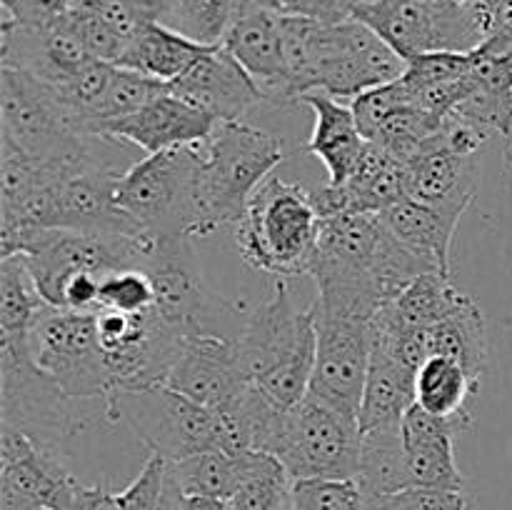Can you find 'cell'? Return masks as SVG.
<instances>
[{"instance_id":"cell-1","label":"cell","mask_w":512,"mask_h":510,"mask_svg":"<svg viewBox=\"0 0 512 510\" xmlns=\"http://www.w3.org/2000/svg\"><path fill=\"white\" fill-rule=\"evenodd\" d=\"M430 270L440 268L405 245L380 215L340 213L320 223L318 250L308 275L318 288L315 308L373 320L385 303Z\"/></svg>"},{"instance_id":"cell-2","label":"cell","mask_w":512,"mask_h":510,"mask_svg":"<svg viewBox=\"0 0 512 510\" xmlns=\"http://www.w3.org/2000/svg\"><path fill=\"white\" fill-rule=\"evenodd\" d=\"M283 50L295 103L318 90L353 100L365 90L403 78L408 68V60L358 18L320 23L283 15Z\"/></svg>"},{"instance_id":"cell-3","label":"cell","mask_w":512,"mask_h":510,"mask_svg":"<svg viewBox=\"0 0 512 510\" xmlns=\"http://www.w3.org/2000/svg\"><path fill=\"white\" fill-rule=\"evenodd\" d=\"M245 375L280 408H293L308 395L318 350L315 305L300 310L278 280L268 300L250 310L238 338Z\"/></svg>"},{"instance_id":"cell-4","label":"cell","mask_w":512,"mask_h":510,"mask_svg":"<svg viewBox=\"0 0 512 510\" xmlns=\"http://www.w3.org/2000/svg\"><path fill=\"white\" fill-rule=\"evenodd\" d=\"M320 223L313 190L270 175L258 185L235 225V243L250 268L288 280L310 273Z\"/></svg>"},{"instance_id":"cell-5","label":"cell","mask_w":512,"mask_h":510,"mask_svg":"<svg viewBox=\"0 0 512 510\" xmlns=\"http://www.w3.org/2000/svg\"><path fill=\"white\" fill-rule=\"evenodd\" d=\"M288 148L280 135L245 120L218 123L200 143V220L195 238H208L223 225H238L250 198L273 175Z\"/></svg>"},{"instance_id":"cell-6","label":"cell","mask_w":512,"mask_h":510,"mask_svg":"<svg viewBox=\"0 0 512 510\" xmlns=\"http://www.w3.org/2000/svg\"><path fill=\"white\" fill-rule=\"evenodd\" d=\"M115 203L150 243L193 235L200 220V145L145 155L115 185Z\"/></svg>"},{"instance_id":"cell-7","label":"cell","mask_w":512,"mask_h":510,"mask_svg":"<svg viewBox=\"0 0 512 510\" xmlns=\"http://www.w3.org/2000/svg\"><path fill=\"white\" fill-rule=\"evenodd\" d=\"M353 18L370 25L400 58L453 50L473 53L493 33L495 5L483 0H373Z\"/></svg>"},{"instance_id":"cell-8","label":"cell","mask_w":512,"mask_h":510,"mask_svg":"<svg viewBox=\"0 0 512 510\" xmlns=\"http://www.w3.org/2000/svg\"><path fill=\"white\" fill-rule=\"evenodd\" d=\"M143 268L153 280L155 310L185 338H240L248 313L210 288L195 253L193 235L155 243Z\"/></svg>"},{"instance_id":"cell-9","label":"cell","mask_w":512,"mask_h":510,"mask_svg":"<svg viewBox=\"0 0 512 510\" xmlns=\"http://www.w3.org/2000/svg\"><path fill=\"white\" fill-rule=\"evenodd\" d=\"M110 423H125L153 455L180 463L205 450H223V430L213 410L178 393L168 383L118 390L103 403Z\"/></svg>"},{"instance_id":"cell-10","label":"cell","mask_w":512,"mask_h":510,"mask_svg":"<svg viewBox=\"0 0 512 510\" xmlns=\"http://www.w3.org/2000/svg\"><path fill=\"white\" fill-rule=\"evenodd\" d=\"M30 335V333H28ZM28 335H0V415L3 425L20 430L43 448L60 445L85 428L78 400L38 368Z\"/></svg>"},{"instance_id":"cell-11","label":"cell","mask_w":512,"mask_h":510,"mask_svg":"<svg viewBox=\"0 0 512 510\" xmlns=\"http://www.w3.org/2000/svg\"><path fill=\"white\" fill-rule=\"evenodd\" d=\"M268 453L295 480H355L360 425L308 393L293 408H285Z\"/></svg>"},{"instance_id":"cell-12","label":"cell","mask_w":512,"mask_h":510,"mask_svg":"<svg viewBox=\"0 0 512 510\" xmlns=\"http://www.w3.org/2000/svg\"><path fill=\"white\" fill-rule=\"evenodd\" d=\"M153 243L133 235L78 233V230H35L23 255L35 288L48 308H58L63 285L73 275L93 273L105 278L113 270L143 268Z\"/></svg>"},{"instance_id":"cell-13","label":"cell","mask_w":512,"mask_h":510,"mask_svg":"<svg viewBox=\"0 0 512 510\" xmlns=\"http://www.w3.org/2000/svg\"><path fill=\"white\" fill-rule=\"evenodd\" d=\"M30 353L65 395L78 403L108 400L113 393L95 313L43 308L30 328Z\"/></svg>"},{"instance_id":"cell-14","label":"cell","mask_w":512,"mask_h":510,"mask_svg":"<svg viewBox=\"0 0 512 510\" xmlns=\"http://www.w3.org/2000/svg\"><path fill=\"white\" fill-rule=\"evenodd\" d=\"M3 138L35 160H65L90 153L85 135L70 123L58 90L15 68H0Z\"/></svg>"},{"instance_id":"cell-15","label":"cell","mask_w":512,"mask_h":510,"mask_svg":"<svg viewBox=\"0 0 512 510\" xmlns=\"http://www.w3.org/2000/svg\"><path fill=\"white\" fill-rule=\"evenodd\" d=\"M95 323L100 348L113 378V393L168 383L170 368L183 350L185 335L158 310L118 313L100 308L95 310Z\"/></svg>"},{"instance_id":"cell-16","label":"cell","mask_w":512,"mask_h":510,"mask_svg":"<svg viewBox=\"0 0 512 510\" xmlns=\"http://www.w3.org/2000/svg\"><path fill=\"white\" fill-rule=\"evenodd\" d=\"M315 305V303H313ZM318 313V350L310 395L358 420L370 368V320Z\"/></svg>"},{"instance_id":"cell-17","label":"cell","mask_w":512,"mask_h":510,"mask_svg":"<svg viewBox=\"0 0 512 510\" xmlns=\"http://www.w3.org/2000/svg\"><path fill=\"white\" fill-rule=\"evenodd\" d=\"M80 480L60 460L20 430L0 428V510H65Z\"/></svg>"},{"instance_id":"cell-18","label":"cell","mask_w":512,"mask_h":510,"mask_svg":"<svg viewBox=\"0 0 512 510\" xmlns=\"http://www.w3.org/2000/svg\"><path fill=\"white\" fill-rule=\"evenodd\" d=\"M168 385L218 413L243 398L253 383L245 375L238 338L193 335L185 338L183 350L170 368Z\"/></svg>"},{"instance_id":"cell-19","label":"cell","mask_w":512,"mask_h":510,"mask_svg":"<svg viewBox=\"0 0 512 510\" xmlns=\"http://www.w3.org/2000/svg\"><path fill=\"white\" fill-rule=\"evenodd\" d=\"M95 60L70 15L48 25H0V68H15L48 85H63Z\"/></svg>"},{"instance_id":"cell-20","label":"cell","mask_w":512,"mask_h":510,"mask_svg":"<svg viewBox=\"0 0 512 510\" xmlns=\"http://www.w3.org/2000/svg\"><path fill=\"white\" fill-rule=\"evenodd\" d=\"M408 198L438 210L450 223L460 218L480 190L478 155L458 153L435 130L408 160Z\"/></svg>"},{"instance_id":"cell-21","label":"cell","mask_w":512,"mask_h":510,"mask_svg":"<svg viewBox=\"0 0 512 510\" xmlns=\"http://www.w3.org/2000/svg\"><path fill=\"white\" fill-rule=\"evenodd\" d=\"M220 48L228 50L243 65L245 73L263 93L265 103H295L288 68H285L283 13L260 5H243Z\"/></svg>"},{"instance_id":"cell-22","label":"cell","mask_w":512,"mask_h":510,"mask_svg":"<svg viewBox=\"0 0 512 510\" xmlns=\"http://www.w3.org/2000/svg\"><path fill=\"white\" fill-rule=\"evenodd\" d=\"M215 128H218V120L213 115L168 88L138 113L110 123L105 128L103 140H125V143L138 145L140 150L153 155L205 143Z\"/></svg>"},{"instance_id":"cell-23","label":"cell","mask_w":512,"mask_h":510,"mask_svg":"<svg viewBox=\"0 0 512 510\" xmlns=\"http://www.w3.org/2000/svg\"><path fill=\"white\" fill-rule=\"evenodd\" d=\"M170 90L188 103L198 105L218 123L243 120L258 103H265L255 80L225 48H213L175 83Z\"/></svg>"},{"instance_id":"cell-24","label":"cell","mask_w":512,"mask_h":510,"mask_svg":"<svg viewBox=\"0 0 512 510\" xmlns=\"http://www.w3.org/2000/svg\"><path fill=\"white\" fill-rule=\"evenodd\" d=\"M460 430H465L460 423L430 415L418 403L405 413L400 433L413 488L463 490L465 478L455 460V435Z\"/></svg>"},{"instance_id":"cell-25","label":"cell","mask_w":512,"mask_h":510,"mask_svg":"<svg viewBox=\"0 0 512 510\" xmlns=\"http://www.w3.org/2000/svg\"><path fill=\"white\" fill-rule=\"evenodd\" d=\"M300 103L308 105L315 113V128L308 140V153L323 160L328 170L330 185H343L353 175L360 155H363L365 135L360 133L358 118L353 105L343 103L328 93H308Z\"/></svg>"},{"instance_id":"cell-26","label":"cell","mask_w":512,"mask_h":510,"mask_svg":"<svg viewBox=\"0 0 512 510\" xmlns=\"http://www.w3.org/2000/svg\"><path fill=\"white\" fill-rule=\"evenodd\" d=\"M415 373L398 355L370 340V368L360 403V433L378 428H400L405 413L415 405Z\"/></svg>"},{"instance_id":"cell-27","label":"cell","mask_w":512,"mask_h":510,"mask_svg":"<svg viewBox=\"0 0 512 510\" xmlns=\"http://www.w3.org/2000/svg\"><path fill=\"white\" fill-rule=\"evenodd\" d=\"M208 50L205 45L193 43L190 38L180 35L178 30L168 28L163 23H145L135 33L120 58V68L135 70L160 83H175L183 78Z\"/></svg>"},{"instance_id":"cell-28","label":"cell","mask_w":512,"mask_h":510,"mask_svg":"<svg viewBox=\"0 0 512 510\" xmlns=\"http://www.w3.org/2000/svg\"><path fill=\"white\" fill-rule=\"evenodd\" d=\"M478 395L480 380L448 355H430L415 373V403L430 415L455 420L463 428L473 420L470 403Z\"/></svg>"},{"instance_id":"cell-29","label":"cell","mask_w":512,"mask_h":510,"mask_svg":"<svg viewBox=\"0 0 512 510\" xmlns=\"http://www.w3.org/2000/svg\"><path fill=\"white\" fill-rule=\"evenodd\" d=\"M355 483L370 498L413 490L400 428H378L360 433V458Z\"/></svg>"},{"instance_id":"cell-30","label":"cell","mask_w":512,"mask_h":510,"mask_svg":"<svg viewBox=\"0 0 512 510\" xmlns=\"http://www.w3.org/2000/svg\"><path fill=\"white\" fill-rule=\"evenodd\" d=\"M430 355H448L458 360L473 378H483L488 363V325L473 295H465L463 303L445 320L425 330Z\"/></svg>"},{"instance_id":"cell-31","label":"cell","mask_w":512,"mask_h":510,"mask_svg":"<svg viewBox=\"0 0 512 510\" xmlns=\"http://www.w3.org/2000/svg\"><path fill=\"white\" fill-rule=\"evenodd\" d=\"M465 295L468 293H460L453 285V275L430 270V273L415 278L398 298L385 303L383 310L400 328L430 330L440 320L448 318L463 303Z\"/></svg>"},{"instance_id":"cell-32","label":"cell","mask_w":512,"mask_h":510,"mask_svg":"<svg viewBox=\"0 0 512 510\" xmlns=\"http://www.w3.org/2000/svg\"><path fill=\"white\" fill-rule=\"evenodd\" d=\"M390 230L410 245L413 250L423 253L425 258L433 260L445 275H450V248H453V238L458 233V225L450 223L448 218L438 213V210L428 208V205L418 203L413 198L400 200L398 205L380 213Z\"/></svg>"},{"instance_id":"cell-33","label":"cell","mask_w":512,"mask_h":510,"mask_svg":"<svg viewBox=\"0 0 512 510\" xmlns=\"http://www.w3.org/2000/svg\"><path fill=\"white\" fill-rule=\"evenodd\" d=\"M248 450L225 453V450H205L190 455L180 463H170L180 493L188 498H218L230 500L243 480Z\"/></svg>"},{"instance_id":"cell-34","label":"cell","mask_w":512,"mask_h":510,"mask_svg":"<svg viewBox=\"0 0 512 510\" xmlns=\"http://www.w3.org/2000/svg\"><path fill=\"white\" fill-rule=\"evenodd\" d=\"M293 485L295 478L275 455L248 450L243 480L228 505L230 510H290Z\"/></svg>"},{"instance_id":"cell-35","label":"cell","mask_w":512,"mask_h":510,"mask_svg":"<svg viewBox=\"0 0 512 510\" xmlns=\"http://www.w3.org/2000/svg\"><path fill=\"white\" fill-rule=\"evenodd\" d=\"M43 308L23 255L0 260V335H28Z\"/></svg>"},{"instance_id":"cell-36","label":"cell","mask_w":512,"mask_h":510,"mask_svg":"<svg viewBox=\"0 0 512 510\" xmlns=\"http://www.w3.org/2000/svg\"><path fill=\"white\" fill-rule=\"evenodd\" d=\"M243 10V0H175L168 28L205 48H220Z\"/></svg>"},{"instance_id":"cell-37","label":"cell","mask_w":512,"mask_h":510,"mask_svg":"<svg viewBox=\"0 0 512 510\" xmlns=\"http://www.w3.org/2000/svg\"><path fill=\"white\" fill-rule=\"evenodd\" d=\"M168 88V83H160V80L148 78V75L120 68L118 65L113 80H110L108 93H105L103 103H100L98 113H95L93 125H90V138L103 140L105 128H108L110 123L138 113L140 108L153 103V100L158 98V95H163Z\"/></svg>"},{"instance_id":"cell-38","label":"cell","mask_w":512,"mask_h":510,"mask_svg":"<svg viewBox=\"0 0 512 510\" xmlns=\"http://www.w3.org/2000/svg\"><path fill=\"white\" fill-rule=\"evenodd\" d=\"M413 103L415 100L403 78L393 80V83L378 85V88L373 90H365L363 95L350 100L355 118H358L360 133L365 135V140H373L375 135L400 113V110L408 108V105Z\"/></svg>"},{"instance_id":"cell-39","label":"cell","mask_w":512,"mask_h":510,"mask_svg":"<svg viewBox=\"0 0 512 510\" xmlns=\"http://www.w3.org/2000/svg\"><path fill=\"white\" fill-rule=\"evenodd\" d=\"M100 308L145 313L155 308V288L145 268L113 270L100 280Z\"/></svg>"},{"instance_id":"cell-40","label":"cell","mask_w":512,"mask_h":510,"mask_svg":"<svg viewBox=\"0 0 512 510\" xmlns=\"http://www.w3.org/2000/svg\"><path fill=\"white\" fill-rule=\"evenodd\" d=\"M363 500L355 480H295L290 510H360Z\"/></svg>"},{"instance_id":"cell-41","label":"cell","mask_w":512,"mask_h":510,"mask_svg":"<svg viewBox=\"0 0 512 510\" xmlns=\"http://www.w3.org/2000/svg\"><path fill=\"white\" fill-rule=\"evenodd\" d=\"M473 68V53H453V50H438V53H423L408 60L403 80L410 88H430V85L460 83L470 75Z\"/></svg>"},{"instance_id":"cell-42","label":"cell","mask_w":512,"mask_h":510,"mask_svg":"<svg viewBox=\"0 0 512 510\" xmlns=\"http://www.w3.org/2000/svg\"><path fill=\"white\" fill-rule=\"evenodd\" d=\"M68 15L73 20L75 30L80 33V38H83L85 48H88V53L95 60H105V63L113 65L120 63V58H123L125 48L130 43L123 33H118L108 20H103L98 13H93L88 8L70 5Z\"/></svg>"},{"instance_id":"cell-43","label":"cell","mask_w":512,"mask_h":510,"mask_svg":"<svg viewBox=\"0 0 512 510\" xmlns=\"http://www.w3.org/2000/svg\"><path fill=\"white\" fill-rule=\"evenodd\" d=\"M170 463L160 455L150 453L148 463L138 473V478L118 493V510H160L168 488Z\"/></svg>"},{"instance_id":"cell-44","label":"cell","mask_w":512,"mask_h":510,"mask_svg":"<svg viewBox=\"0 0 512 510\" xmlns=\"http://www.w3.org/2000/svg\"><path fill=\"white\" fill-rule=\"evenodd\" d=\"M3 23L8 25H48L68 13L70 0H0Z\"/></svg>"},{"instance_id":"cell-45","label":"cell","mask_w":512,"mask_h":510,"mask_svg":"<svg viewBox=\"0 0 512 510\" xmlns=\"http://www.w3.org/2000/svg\"><path fill=\"white\" fill-rule=\"evenodd\" d=\"M358 0H275V10L283 15H300L320 23H343L353 18Z\"/></svg>"},{"instance_id":"cell-46","label":"cell","mask_w":512,"mask_h":510,"mask_svg":"<svg viewBox=\"0 0 512 510\" xmlns=\"http://www.w3.org/2000/svg\"><path fill=\"white\" fill-rule=\"evenodd\" d=\"M65 510H118V493H110L100 485H83L75 490Z\"/></svg>"},{"instance_id":"cell-47","label":"cell","mask_w":512,"mask_h":510,"mask_svg":"<svg viewBox=\"0 0 512 510\" xmlns=\"http://www.w3.org/2000/svg\"><path fill=\"white\" fill-rule=\"evenodd\" d=\"M123 5H128L140 20L145 23H168L170 13L175 8V0H120Z\"/></svg>"},{"instance_id":"cell-48","label":"cell","mask_w":512,"mask_h":510,"mask_svg":"<svg viewBox=\"0 0 512 510\" xmlns=\"http://www.w3.org/2000/svg\"><path fill=\"white\" fill-rule=\"evenodd\" d=\"M183 510H230V505L228 500L188 498V495H183Z\"/></svg>"},{"instance_id":"cell-49","label":"cell","mask_w":512,"mask_h":510,"mask_svg":"<svg viewBox=\"0 0 512 510\" xmlns=\"http://www.w3.org/2000/svg\"><path fill=\"white\" fill-rule=\"evenodd\" d=\"M508 158L512 160V133H510V138H508Z\"/></svg>"},{"instance_id":"cell-50","label":"cell","mask_w":512,"mask_h":510,"mask_svg":"<svg viewBox=\"0 0 512 510\" xmlns=\"http://www.w3.org/2000/svg\"><path fill=\"white\" fill-rule=\"evenodd\" d=\"M35 510H48V508H35Z\"/></svg>"},{"instance_id":"cell-51","label":"cell","mask_w":512,"mask_h":510,"mask_svg":"<svg viewBox=\"0 0 512 510\" xmlns=\"http://www.w3.org/2000/svg\"><path fill=\"white\" fill-rule=\"evenodd\" d=\"M243 5H245V0H243Z\"/></svg>"}]
</instances>
